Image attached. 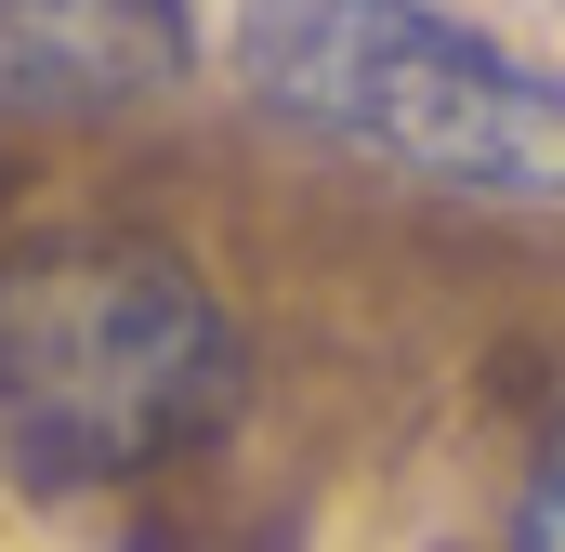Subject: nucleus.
I'll use <instances>...</instances> for the list:
<instances>
[{
  "label": "nucleus",
  "instance_id": "4",
  "mask_svg": "<svg viewBox=\"0 0 565 552\" xmlns=\"http://www.w3.org/2000/svg\"><path fill=\"white\" fill-rule=\"evenodd\" d=\"M513 552H565V421L540 447V474H526V500H513Z\"/></svg>",
  "mask_w": 565,
  "mask_h": 552
},
{
  "label": "nucleus",
  "instance_id": "2",
  "mask_svg": "<svg viewBox=\"0 0 565 552\" xmlns=\"http://www.w3.org/2000/svg\"><path fill=\"white\" fill-rule=\"evenodd\" d=\"M237 79L342 158L447 198L565 211V79L434 0H237Z\"/></svg>",
  "mask_w": 565,
  "mask_h": 552
},
{
  "label": "nucleus",
  "instance_id": "1",
  "mask_svg": "<svg viewBox=\"0 0 565 552\" xmlns=\"http://www.w3.org/2000/svg\"><path fill=\"white\" fill-rule=\"evenodd\" d=\"M250 395L224 289L171 237L66 224L0 251V460L40 500L132 487L158 460L211 447Z\"/></svg>",
  "mask_w": 565,
  "mask_h": 552
},
{
  "label": "nucleus",
  "instance_id": "3",
  "mask_svg": "<svg viewBox=\"0 0 565 552\" xmlns=\"http://www.w3.org/2000/svg\"><path fill=\"white\" fill-rule=\"evenodd\" d=\"M184 79V0H0V132L119 119Z\"/></svg>",
  "mask_w": 565,
  "mask_h": 552
}]
</instances>
